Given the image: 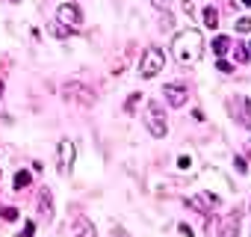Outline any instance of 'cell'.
<instances>
[{
  "label": "cell",
  "mask_w": 251,
  "mask_h": 237,
  "mask_svg": "<svg viewBox=\"0 0 251 237\" xmlns=\"http://www.w3.org/2000/svg\"><path fill=\"white\" fill-rule=\"evenodd\" d=\"M172 51H175V59L180 65H195L204 57V36L198 30H183V33L175 36Z\"/></svg>",
  "instance_id": "1"
},
{
  "label": "cell",
  "mask_w": 251,
  "mask_h": 237,
  "mask_svg": "<svg viewBox=\"0 0 251 237\" xmlns=\"http://www.w3.org/2000/svg\"><path fill=\"white\" fill-rule=\"evenodd\" d=\"M145 128H148L151 137H157V140H163V137L169 134L166 113H163V107H160L157 101H148V104H145Z\"/></svg>",
  "instance_id": "2"
},
{
  "label": "cell",
  "mask_w": 251,
  "mask_h": 237,
  "mask_svg": "<svg viewBox=\"0 0 251 237\" xmlns=\"http://www.w3.org/2000/svg\"><path fill=\"white\" fill-rule=\"evenodd\" d=\"M163 68H166V54H163L160 48H145V54L139 57V74H142L145 80H151V77H157Z\"/></svg>",
  "instance_id": "3"
},
{
  "label": "cell",
  "mask_w": 251,
  "mask_h": 237,
  "mask_svg": "<svg viewBox=\"0 0 251 237\" xmlns=\"http://www.w3.org/2000/svg\"><path fill=\"white\" fill-rule=\"evenodd\" d=\"M62 98H65V101H77V104H83V107H92V104H95V92H92L89 86L77 83V80L62 83Z\"/></svg>",
  "instance_id": "4"
},
{
  "label": "cell",
  "mask_w": 251,
  "mask_h": 237,
  "mask_svg": "<svg viewBox=\"0 0 251 237\" xmlns=\"http://www.w3.org/2000/svg\"><path fill=\"white\" fill-rule=\"evenodd\" d=\"M227 110H230V116L236 118V125H242V128L251 131V98L236 95V98L227 101Z\"/></svg>",
  "instance_id": "5"
},
{
  "label": "cell",
  "mask_w": 251,
  "mask_h": 237,
  "mask_svg": "<svg viewBox=\"0 0 251 237\" xmlns=\"http://www.w3.org/2000/svg\"><path fill=\"white\" fill-rule=\"evenodd\" d=\"M56 21H59L68 33H77V30L83 27V12H80L74 3H62V6L56 9Z\"/></svg>",
  "instance_id": "6"
},
{
  "label": "cell",
  "mask_w": 251,
  "mask_h": 237,
  "mask_svg": "<svg viewBox=\"0 0 251 237\" xmlns=\"http://www.w3.org/2000/svg\"><path fill=\"white\" fill-rule=\"evenodd\" d=\"M74 157H77L74 143H71V140H62V143H59V172H62V175H65V172H71Z\"/></svg>",
  "instance_id": "7"
},
{
  "label": "cell",
  "mask_w": 251,
  "mask_h": 237,
  "mask_svg": "<svg viewBox=\"0 0 251 237\" xmlns=\"http://www.w3.org/2000/svg\"><path fill=\"white\" fill-rule=\"evenodd\" d=\"M163 95H166V101H169L172 107H183V104H186V89H183L180 83H166V86H163Z\"/></svg>",
  "instance_id": "8"
},
{
  "label": "cell",
  "mask_w": 251,
  "mask_h": 237,
  "mask_svg": "<svg viewBox=\"0 0 251 237\" xmlns=\"http://www.w3.org/2000/svg\"><path fill=\"white\" fill-rule=\"evenodd\" d=\"M39 213H42L45 222H53V193H50L48 187H45L42 196H39Z\"/></svg>",
  "instance_id": "9"
},
{
  "label": "cell",
  "mask_w": 251,
  "mask_h": 237,
  "mask_svg": "<svg viewBox=\"0 0 251 237\" xmlns=\"http://www.w3.org/2000/svg\"><path fill=\"white\" fill-rule=\"evenodd\" d=\"M71 228H74V237H95V225H92V222H89V216H83V213H77V216H74Z\"/></svg>",
  "instance_id": "10"
},
{
  "label": "cell",
  "mask_w": 251,
  "mask_h": 237,
  "mask_svg": "<svg viewBox=\"0 0 251 237\" xmlns=\"http://www.w3.org/2000/svg\"><path fill=\"white\" fill-rule=\"evenodd\" d=\"M219 237H239V216L236 213L225 219V225L219 228Z\"/></svg>",
  "instance_id": "11"
},
{
  "label": "cell",
  "mask_w": 251,
  "mask_h": 237,
  "mask_svg": "<svg viewBox=\"0 0 251 237\" xmlns=\"http://www.w3.org/2000/svg\"><path fill=\"white\" fill-rule=\"evenodd\" d=\"M227 51H230V39H227V36H219V39L213 42V54H216V57H225Z\"/></svg>",
  "instance_id": "12"
},
{
  "label": "cell",
  "mask_w": 251,
  "mask_h": 237,
  "mask_svg": "<svg viewBox=\"0 0 251 237\" xmlns=\"http://www.w3.org/2000/svg\"><path fill=\"white\" fill-rule=\"evenodd\" d=\"M204 24H207L210 30H216V27H219V12H216L213 6H207V9H204Z\"/></svg>",
  "instance_id": "13"
},
{
  "label": "cell",
  "mask_w": 251,
  "mask_h": 237,
  "mask_svg": "<svg viewBox=\"0 0 251 237\" xmlns=\"http://www.w3.org/2000/svg\"><path fill=\"white\" fill-rule=\"evenodd\" d=\"M30 181H33V175H30V172H27V169H21V172H18V175H15V190H21V187H27V184H30Z\"/></svg>",
  "instance_id": "14"
},
{
  "label": "cell",
  "mask_w": 251,
  "mask_h": 237,
  "mask_svg": "<svg viewBox=\"0 0 251 237\" xmlns=\"http://www.w3.org/2000/svg\"><path fill=\"white\" fill-rule=\"evenodd\" d=\"M233 59H236V62H245V59H248L245 45H233Z\"/></svg>",
  "instance_id": "15"
},
{
  "label": "cell",
  "mask_w": 251,
  "mask_h": 237,
  "mask_svg": "<svg viewBox=\"0 0 251 237\" xmlns=\"http://www.w3.org/2000/svg\"><path fill=\"white\" fill-rule=\"evenodd\" d=\"M236 30L239 33H251V18H239L236 21Z\"/></svg>",
  "instance_id": "16"
},
{
  "label": "cell",
  "mask_w": 251,
  "mask_h": 237,
  "mask_svg": "<svg viewBox=\"0 0 251 237\" xmlns=\"http://www.w3.org/2000/svg\"><path fill=\"white\" fill-rule=\"evenodd\" d=\"M0 216H3V219H15L18 210H15V207H3V210H0Z\"/></svg>",
  "instance_id": "17"
},
{
  "label": "cell",
  "mask_w": 251,
  "mask_h": 237,
  "mask_svg": "<svg viewBox=\"0 0 251 237\" xmlns=\"http://www.w3.org/2000/svg\"><path fill=\"white\" fill-rule=\"evenodd\" d=\"M109 237H130L127 231H124L121 225H112V231H109Z\"/></svg>",
  "instance_id": "18"
},
{
  "label": "cell",
  "mask_w": 251,
  "mask_h": 237,
  "mask_svg": "<svg viewBox=\"0 0 251 237\" xmlns=\"http://www.w3.org/2000/svg\"><path fill=\"white\" fill-rule=\"evenodd\" d=\"M50 33H53V36H68V30H65V27H62L59 21H56V24L50 27Z\"/></svg>",
  "instance_id": "19"
},
{
  "label": "cell",
  "mask_w": 251,
  "mask_h": 237,
  "mask_svg": "<svg viewBox=\"0 0 251 237\" xmlns=\"http://www.w3.org/2000/svg\"><path fill=\"white\" fill-rule=\"evenodd\" d=\"M33 234H36V222H27V225H24V234H21V237H33Z\"/></svg>",
  "instance_id": "20"
},
{
  "label": "cell",
  "mask_w": 251,
  "mask_h": 237,
  "mask_svg": "<svg viewBox=\"0 0 251 237\" xmlns=\"http://www.w3.org/2000/svg\"><path fill=\"white\" fill-rule=\"evenodd\" d=\"M216 68H219L222 74H227V71H230V62H225V59H219V62H216Z\"/></svg>",
  "instance_id": "21"
},
{
  "label": "cell",
  "mask_w": 251,
  "mask_h": 237,
  "mask_svg": "<svg viewBox=\"0 0 251 237\" xmlns=\"http://www.w3.org/2000/svg\"><path fill=\"white\" fill-rule=\"evenodd\" d=\"M233 166H236V172H245L248 166H245V160L242 157H233Z\"/></svg>",
  "instance_id": "22"
},
{
  "label": "cell",
  "mask_w": 251,
  "mask_h": 237,
  "mask_svg": "<svg viewBox=\"0 0 251 237\" xmlns=\"http://www.w3.org/2000/svg\"><path fill=\"white\" fill-rule=\"evenodd\" d=\"M151 3H154L157 9H166V6H169V0H151Z\"/></svg>",
  "instance_id": "23"
},
{
  "label": "cell",
  "mask_w": 251,
  "mask_h": 237,
  "mask_svg": "<svg viewBox=\"0 0 251 237\" xmlns=\"http://www.w3.org/2000/svg\"><path fill=\"white\" fill-rule=\"evenodd\" d=\"M242 6H251V0H242Z\"/></svg>",
  "instance_id": "24"
},
{
  "label": "cell",
  "mask_w": 251,
  "mask_h": 237,
  "mask_svg": "<svg viewBox=\"0 0 251 237\" xmlns=\"http://www.w3.org/2000/svg\"><path fill=\"white\" fill-rule=\"evenodd\" d=\"M245 148H248V157H251V143H248V146H245Z\"/></svg>",
  "instance_id": "25"
},
{
  "label": "cell",
  "mask_w": 251,
  "mask_h": 237,
  "mask_svg": "<svg viewBox=\"0 0 251 237\" xmlns=\"http://www.w3.org/2000/svg\"><path fill=\"white\" fill-rule=\"evenodd\" d=\"M245 48H248V54H251V42H248V45H245Z\"/></svg>",
  "instance_id": "26"
},
{
  "label": "cell",
  "mask_w": 251,
  "mask_h": 237,
  "mask_svg": "<svg viewBox=\"0 0 251 237\" xmlns=\"http://www.w3.org/2000/svg\"><path fill=\"white\" fill-rule=\"evenodd\" d=\"M0 95H3V83H0Z\"/></svg>",
  "instance_id": "27"
},
{
  "label": "cell",
  "mask_w": 251,
  "mask_h": 237,
  "mask_svg": "<svg viewBox=\"0 0 251 237\" xmlns=\"http://www.w3.org/2000/svg\"><path fill=\"white\" fill-rule=\"evenodd\" d=\"M9 3H18V0H9Z\"/></svg>",
  "instance_id": "28"
}]
</instances>
